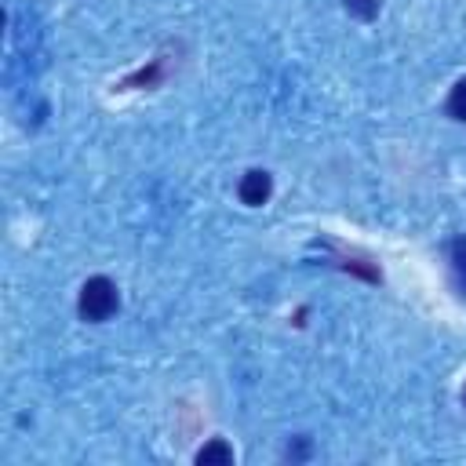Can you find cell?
<instances>
[{
  "instance_id": "7",
  "label": "cell",
  "mask_w": 466,
  "mask_h": 466,
  "mask_svg": "<svg viewBox=\"0 0 466 466\" xmlns=\"http://www.w3.org/2000/svg\"><path fill=\"white\" fill-rule=\"evenodd\" d=\"M462 400H466V386H462Z\"/></svg>"
},
{
  "instance_id": "5",
  "label": "cell",
  "mask_w": 466,
  "mask_h": 466,
  "mask_svg": "<svg viewBox=\"0 0 466 466\" xmlns=\"http://www.w3.org/2000/svg\"><path fill=\"white\" fill-rule=\"evenodd\" d=\"M451 273H455L459 288L466 291V237H455L451 240Z\"/></svg>"
},
{
  "instance_id": "4",
  "label": "cell",
  "mask_w": 466,
  "mask_h": 466,
  "mask_svg": "<svg viewBox=\"0 0 466 466\" xmlns=\"http://www.w3.org/2000/svg\"><path fill=\"white\" fill-rule=\"evenodd\" d=\"M448 116L459 120V124H466V76L455 80V87L448 95Z\"/></svg>"
},
{
  "instance_id": "2",
  "label": "cell",
  "mask_w": 466,
  "mask_h": 466,
  "mask_svg": "<svg viewBox=\"0 0 466 466\" xmlns=\"http://www.w3.org/2000/svg\"><path fill=\"white\" fill-rule=\"evenodd\" d=\"M237 193H240V200L248 204V208H262L266 200H269V193H273V178H269V171H248L244 178H240V186H237Z\"/></svg>"
},
{
  "instance_id": "1",
  "label": "cell",
  "mask_w": 466,
  "mask_h": 466,
  "mask_svg": "<svg viewBox=\"0 0 466 466\" xmlns=\"http://www.w3.org/2000/svg\"><path fill=\"white\" fill-rule=\"evenodd\" d=\"M120 306V295H116V284L109 277H87L84 288H80V299H76V313L80 320H91V324H102L116 313Z\"/></svg>"
},
{
  "instance_id": "3",
  "label": "cell",
  "mask_w": 466,
  "mask_h": 466,
  "mask_svg": "<svg viewBox=\"0 0 466 466\" xmlns=\"http://www.w3.org/2000/svg\"><path fill=\"white\" fill-rule=\"evenodd\" d=\"M211 462H233V448L226 441H208L200 451H197V466H211Z\"/></svg>"
},
{
  "instance_id": "6",
  "label": "cell",
  "mask_w": 466,
  "mask_h": 466,
  "mask_svg": "<svg viewBox=\"0 0 466 466\" xmlns=\"http://www.w3.org/2000/svg\"><path fill=\"white\" fill-rule=\"evenodd\" d=\"M346 11L368 22V18H375V15H379V0H346Z\"/></svg>"
}]
</instances>
